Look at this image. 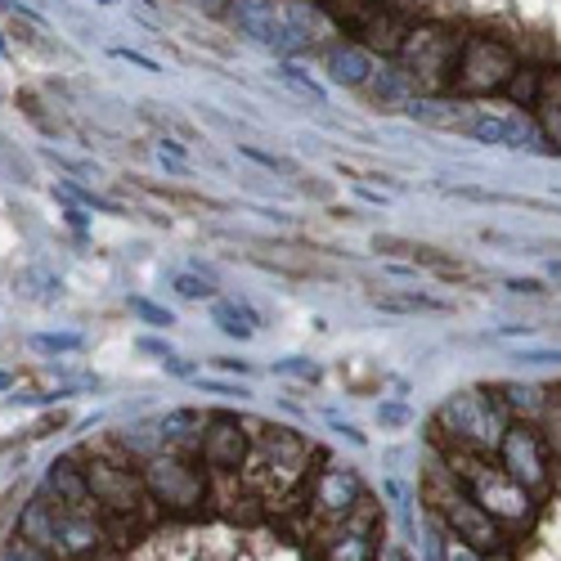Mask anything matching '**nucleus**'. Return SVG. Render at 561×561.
<instances>
[{
	"mask_svg": "<svg viewBox=\"0 0 561 561\" xmlns=\"http://www.w3.org/2000/svg\"><path fill=\"white\" fill-rule=\"evenodd\" d=\"M449 467L463 480V490L490 512L503 530H526L535 521V495L521 480H512L490 454H467V449H449Z\"/></svg>",
	"mask_w": 561,
	"mask_h": 561,
	"instance_id": "obj_1",
	"label": "nucleus"
},
{
	"mask_svg": "<svg viewBox=\"0 0 561 561\" xmlns=\"http://www.w3.org/2000/svg\"><path fill=\"white\" fill-rule=\"evenodd\" d=\"M306 463H310V444L302 436H292L283 427H256L252 423V449H247L243 476L260 499H279L292 485H302Z\"/></svg>",
	"mask_w": 561,
	"mask_h": 561,
	"instance_id": "obj_2",
	"label": "nucleus"
},
{
	"mask_svg": "<svg viewBox=\"0 0 561 561\" xmlns=\"http://www.w3.org/2000/svg\"><path fill=\"white\" fill-rule=\"evenodd\" d=\"M427 503L444 521V530L454 539H463L467 548H476L485 557L503 548V526L463 490V480L454 476V467H431L427 472Z\"/></svg>",
	"mask_w": 561,
	"mask_h": 561,
	"instance_id": "obj_3",
	"label": "nucleus"
},
{
	"mask_svg": "<svg viewBox=\"0 0 561 561\" xmlns=\"http://www.w3.org/2000/svg\"><path fill=\"white\" fill-rule=\"evenodd\" d=\"M508 414L499 395L485 391H459L454 400L440 404L436 414V431L449 440V449H467V454H499V440L508 431Z\"/></svg>",
	"mask_w": 561,
	"mask_h": 561,
	"instance_id": "obj_4",
	"label": "nucleus"
},
{
	"mask_svg": "<svg viewBox=\"0 0 561 561\" xmlns=\"http://www.w3.org/2000/svg\"><path fill=\"white\" fill-rule=\"evenodd\" d=\"M459 46L463 36L454 27L444 23H414L404 36V46L395 54V63L414 77L418 95H440L449 90V82H454V63H459Z\"/></svg>",
	"mask_w": 561,
	"mask_h": 561,
	"instance_id": "obj_5",
	"label": "nucleus"
},
{
	"mask_svg": "<svg viewBox=\"0 0 561 561\" xmlns=\"http://www.w3.org/2000/svg\"><path fill=\"white\" fill-rule=\"evenodd\" d=\"M521 68V54L499 41V36H463L459 46V63H454V82L449 90L463 99H485V95H503V86L512 82V72Z\"/></svg>",
	"mask_w": 561,
	"mask_h": 561,
	"instance_id": "obj_6",
	"label": "nucleus"
},
{
	"mask_svg": "<svg viewBox=\"0 0 561 561\" xmlns=\"http://www.w3.org/2000/svg\"><path fill=\"white\" fill-rule=\"evenodd\" d=\"M139 476L148 485V499L171 508V512H194L207 499V480L190 463V454H154Z\"/></svg>",
	"mask_w": 561,
	"mask_h": 561,
	"instance_id": "obj_7",
	"label": "nucleus"
},
{
	"mask_svg": "<svg viewBox=\"0 0 561 561\" xmlns=\"http://www.w3.org/2000/svg\"><path fill=\"white\" fill-rule=\"evenodd\" d=\"M499 467L521 480L530 495H544L548 485H552V454H548V444L539 436V427L530 423H508L503 440H499Z\"/></svg>",
	"mask_w": 561,
	"mask_h": 561,
	"instance_id": "obj_8",
	"label": "nucleus"
},
{
	"mask_svg": "<svg viewBox=\"0 0 561 561\" xmlns=\"http://www.w3.org/2000/svg\"><path fill=\"white\" fill-rule=\"evenodd\" d=\"M86 480H90V495L99 503L103 516H135L144 512L148 503V485L139 472H131L126 463H108V459H95L86 467Z\"/></svg>",
	"mask_w": 561,
	"mask_h": 561,
	"instance_id": "obj_9",
	"label": "nucleus"
},
{
	"mask_svg": "<svg viewBox=\"0 0 561 561\" xmlns=\"http://www.w3.org/2000/svg\"><path fill=\"white\" fill-rule=\"evenodd\" d=\"M230 19L243 36H252V41L275 50L279 59H292V54L306 50V36L275 10V0H230Z\"/></svg>",
	"mask_w": 561,
	"mask_h": 561,
	"instance_id": "obj_10",
	"label": "nucleus"
},
{
	"mask_svg": "<svg viewBox=\"0 0 561 561\" xmlns=\"http://www.w3.org/2000/svg\"><path fill=\"white\" fill-rule=\"evenodd\" d=\"M463 135L476 139V144H490V148H539V139H544L535 118H526V112L480 108V103H472V118H467Z\"/></svg>",
	"mask_w": 561,
	"mask_h": 561,
	"instance_id": "obj_11",
	"label": "nucleus"
},
{
	"mask_svg": "<svg viewBox=\"0 0 561 561\" xmlns=\"http://www.w3.org/2000/svg\"><path fill=\"white\" fill-rule=\"evenodd\" d=\"M378 557V508L364 495L346 521H337V530L324 544V561H373Z\"/></svg>",
	"mask_w": 561,
	"mask_h": 561,
	"instance_id": "obj_12",
	"label": "nucleus"
},
{
	"mask_svg": "<svg viewBox=\"0 0 561 561\" xmlns=\"http://www.w3.org/2000/svg\"><path fill=\"white\" fill-rule=\"evenodd\" d=\"M103 544V526L99 512H82V508H63L54 503V526H50V552L63 561H86L95 557Z\"/></svg>",
	"mask_w": 561,
	"mask_h": 561,
	"instance_id": "obj_13",
	"label": "nucleus"
},
{
	"mask_svg": "<svg viewBox=\"0 0 561 561\" xmlns=\"http://www.w3.org/2000/svg\"><path fill=\"white\" fill-rule=\"evenodd\" d=\"M364 499V485L355 472L346 467H319L315 480H310V508L319 521H328V526H337V521H346L355 512V503Z\"/></svg>",
	"mask_w": 561,
	"mask_h": 561,
	"instance_id": "obj_14",
	"label": "nucleus"
},
{
	"mask_svg": "<svg viewBox=\"0 0 561 561\" xmlns=\"http://www.w3.org/2000/svg\"><path fill=\"white\" fill-rule=\"evenodd\" d=\"M247 431L239 427V418H230V414H216V418H207V431H203V463L211 467V472H220V476H239L243 472V463H247Z\"/></svg>",
	"mask_w": 561,
	"mask_h": 561,
	"instance_id": "obj_15",
	"label": "nucleus"
},
{
	"mask_svg": "<svg viewBox=\"0 0 561 561\" xmlns=\"http://www.w3.org/2000/svg\"><path fill=\"white\" fill-rule=\"evenodd\" d=\"M404 112H408L414 122L431 126V131H463L467 118H472V99L444 95V90H440V95H414Z\"/></svg>",
	"mask_w": 561,
	"mask_h": 561,
	"instance_id": "obj_16",
	"label": "nucleus"
},
{
	"mask_svg": "<svg viewBox=\"0 0 561 561\" xmlns=\"http://www.w3.org/2000/svg\"><path fill=\"white\" fill-rule=\"evenodd\" d=\"M373 68H378V59H373V50L359 46V41H337V46L324 50V72H328L337 86L364 90L368 77H373Z\"/></svg>",
	"mask_w": 561,
	"mask_h": 561,
	"instance_id": "obj_17",
	"label": "nucleus"
},
{
	"mask_svg": "<svg viewBox=\"0 0 561 561\" xmlns=\"http://www.w3.org/2000/svg\"><path fill=\"white\" fill-rule=\"evenodd\" d=\"M408 27H414V23H404L395 10L378 5V10H373V19H368L355 36H359V46H368L373 54L395 59V54H400V46H404V36H408Z\"/></svg>",
	"mask_w": 561,
	"mask_h": 561,
	"instance_id": "obj_18",
	"label": "nucleus"
},
{
	"mask_svg": "<svg viewBox=\"0 0 561 561\" xmlns=\"http://www.w3.org/2000/svg\"><path fill=\"white\" fill-rule=\"evenodd\" d=\"M368 99L378 103L382 112H391V108H408V99L418 95V86H414V77H408V72L395 63V68H373V77H368Z\"/></svg>",
	"mask_w": 561,
	"mask_h": 561,
	"instance_id": "obj_19",
	"label": "nucleus"
},
{
	"mask_svg": "<svg viewBox=\"0 0 561 561\" xmlns=\"http://www.w3.org/2000/svg\"><path fill=\"white\" fill-rule=\"evenodd\" d=\"M530 118L539 126V135L561 148V68H544V86H539V99L530 108Z\"/></svg>",
	"mask_w": 561,
	"mask_h": 561,
	"instance_id": "obj_20",
	"label": "nucleus"
},
{
	"mask_svg": "<svg viewBox=\"0 0 561 561\" xmlns=\"http://www.w3.org/2000/svg\"><path fill=\"white\" fill-rule=\"evenodd\" d=\"M50 490L59 495L63 508H82V512H99L95 495H90V480H86V467L77 463H54L50 467ZM103 516V512H99Z\"/></svg>",
	"mask_w": 561,
	"mask_h": 561,
	"instance_id": "obj_21",
	"label": "nucleus"
},
{
	"mask_svg": "<svg viewBox=\"0 0 561 561\" xmlns=\"http://www.w3.org/2000/svg\"><path fill=\"white\" fill-rule=\"evenodd\" d=\"M495 395H499V404H503V414L512 418V423H539V414H544V400H548V391L544 387H526V382H499V387H490Z\"/></svg>",
	"mask_w": 561,
	"mask_h": 561,
	"instance_id": "obj_22",
	"label": "nucleus"
},
{
	"mask_svg": "<svg viewBox=\"0 0 561 561\" xmlns=\"http://www.w3.org/2000/svg\"><path fill=\"white\" fill-rule=\"evenodd\" d=\"M203 431H207V418L203 414H194V408H175V414L162 418L158 440L162 444H175V449H203Z\"/></svg>",
	"mask_w": 561,
	"mask_h": 561,
	"instance_id": "obj_23",
	"label": "nucleus"
},
{
	"mask_svg": "<svg viewBox=\"0 0 561 561\" xmlns=\"http://www.w3.org/2000/svg\"><path fill=\"white\" fill-rule=\"evenodd\" d=\"M368 302L387 315H444L449 310L444 302H436L427 292H373Z\"/></svg>",
	"mask_w": 561,
	"mask_h": 561,
	"instance_id": "obj_24",
	"label": "nucleus"
},
{
	"mask_svg": "<svg viewBox=\"0 0 561 561\" xmlns=\"http://www.w3.org/2000/svg\"><path fill=\"white\" fill-rule=\"evenodd\" d=\"M211 324H216L224 337H239V342H247L252 328H256L260 319H256V310L243 306V302H216V306H211Z\"/></svg>",
	"mask_w": 561,
	"mask_h": 561,
	"instance_id": "obj_25",
	"label": "nucleus"
},
{
	"mask_svg": "<svg viewBox=\"0 0 561 561\" xmlns=\"http://www.w3.org/2000/svg\"><path fill=\"white\" fill-rule=\"evenodd\" d=\"M382 0H319V10L337 23V27H346V32H359L368 19H373V10H378Z\"/></svg>",
	"mask_w": 561,
	"mask_h": 561,
	"instance_id": "obj_26",
	"label": "nucleus"
},
{
	"mask_svg": "<svg viewBox=\"0 0 561 561\" xmlns=\"http://www.w3.org/2000/svg\"><path fill=\"white\" fill-rule=\"evenodd\" d=\"M50 526H54V503L32 499V508L23 512V539L36 548H50Z\"/></svg>",
	"mask_w": 561,
	"mask_h": 561,
	"instance_id": "obj_27",
	"label": "nucleus"
},
{
	"mask_svg": "<svg viewBox=\"0 0 561 561\" xmlns=\"http://www.w3.org/2000/svg\"><path fill=\"white\" fill-rule=\"evenodd\" d=\"M539 86H544V68H526V63H521V68L512 72V82L503 86V95L512 99V108H535Z\"/></svg>",
	"mask_w": 561,
	"mask_h": 561,
	"instance_id": "obj_28",
	"label": "nucleus"
},
{
	"mask_svg": "<svg viewBox=\"0 0 561 561\" xmlns=\"http://www.w3.org/2000/svg\"><path fill=\"white\" fill-rule=\"evenodd\" d=\"M539 436L548 444V454L561 459V387H548V400H544V414H539Z\"/></svg>",
	"mask_w": 561,
	"mask_h": 561,
	"instance_id": "obj_29",
	"label": "nucleus"
},
{
	"mask_svg": "<svg viewBox=\"0 0 561 561\" xmlns=\"http://www.w3.org/2000/svg\"><path fill=\"white\" fill-rule=\"evenodd\" d=\"M19 292L32 296V302H59L63 283H59L50 270H23V275H19Z\"/></svg>",
	"mask_w": 561,
	"mask_h": 561,
	"instance_id": "obj_30",
	"label": "nucleus"
},
{
	"mask_svg": "<svg viewBox=\"0 0 561 561\" xmlns=\"http://www.w3.org/2000/svg\"><path fill=\"white\" fill-rule=\"evenodd\" d=\"M275 77H279L283 86H292L296 95H306V99H315V103H324V86H319L315 77H306V72H302V68H296V63H283V68L275 72Z\"/></svg>",
	"mask_w": 561,
	"mask_h": 561,
	"instance_id": "obj_31",
	"label": "nucleus"
},
{
	"mask_svg": "<svg viewBox=\"0 0 561 561\" xmlns=\"http://www.w3.org/2000/svg\"><path fill=\"white\" fill-rule=\"evenodd\" d=\"M32 346L36 351H50V355H72V351H82V337L77 332H36Z\"/></svg>",
	"mask_w": 561,
	"mask_h": 561,
	"instance_id": "obj_32",
	"label": "nucleus"
},
{
	"mask_svg": "<svg viewBox=\"0 0 561 561\" xmlns=\"http://www.w3.org/2000/svg\"><path fill=\"white\" fill-rule=\"evenodd\" d=\"M131 310H135L144 324H154V328H171V324H175V315L162 310V306H154L148 296H131Z\"/></svg>",
	"mask_w": 561,
	"mask_h": 561,
	"instance_id": "obj_33",
	"label": "nucleus"
},
{
	"mask_svg": "<svg viewBox=\"0 0 561 561\" xmlns=\"http://www.w3.org/2000/svg\"><path fill=\"white\" fill-rule=\"evenodd\" d=\"M171 283H175L180 296H190V302H207V296H216V288L207 279H198V275H175Z\"/></svg>",
	"mask_w": 561,
	"mask_h": 561,
	"instance_id": "obj_34",
	"label": "nucleus"
},
{
	"mask_svg": "<svg viewBox=\"0 0 561 561\" xmlns=\"http://www.w3.org/2000/svg\"><path fill=\"white\" fill-rule=\"evenodd\" d=\"M275 373H288V378L315 382V378H319V364H310V359H275Z\"/></svg>",
	"mask_w": 561,
	"mask_h": 561,
	"instance_id": "obj_35",
	"label": "nucleus"
},
{
	"mask_svg": "<svg viewBox=\"0 0 561 561\" xmlns=\"http://www.w3.org/2000/svg\"><path fill=\"white\" fill-rule=\"evenodd\" d=\"M243 158H252V162H260V167H270V171H283V175H296V162L275 158V154H260V148H247V144H243Z\"/></svg>",
	"mask_w": 561,
	"mask_h": 561,
	"instance_id": "obj_36",
	"label": "nucleus"
},
{
	"mask_svg": "<svg viewBox=\"0 0 561 561\" xmlns=\"http://www.w3.org/2000/svg\"><path fill=\"white\" fill-rule=\"evenodd\" d=\"M378 423L382 427H404L408 423V408L404 404H378Z\"/></svg>",
	"mask_w": 561,
	"mask_h": 561,
	"instance_id": "obj_37",
	"label": "nucleus"
},
{
	"mask_svg": "<svg viewBox=\"0 0 561 561\" xmlns=\"http://www.w3.org/2000/svg\"><path fill=\"white\" fill-rule=\"evenodd\" d=\"M508 292H516V296H544L548 288H544L539 279H512V283H508Z\"/></svg>",
	"mask_w": 561,
	"mask_h": 561,
	"instance_id": "obj_38",
	"label": "nucleus"
},
{
	"mask_svg": "<svg viewBox=\"0 0 561 561\" xmlns=\"http://www.w3.org/2000/svg\"><path fill=\"white\" fill-rule=\"evenodd\" d=\"M112 54H118V59H131L135 68H144V72H158V63L154 59H144V54H135V50H112Z\"/></svg>",
	"mask_w": 561,
	"mask_h": 561,
	"instance_id": "obj_39",
	"label": "nucleus"
},
{
	"mask_svg": "<svg viewBox=\"0 0 561 561\" xmlns=\"http://www.w3.org/2000/svg\"><path fill=\"white\" fill-rule=\"evenodd\" d=\"M521 359H530V364H557V359H561V351H526Z\"/></svg>",
	"mask_w": 561,
	"mask_h": 561,
	"instance_id": "obj_40",
	"label": "nucleus"
},
{
	"mask_svg": "<svg viewBox=\"0 0 561 561\" xmlns=\"http://www.w3.org/2000/svg\"><path fill=\"white\" fill-rule=\"evenodd\" d=\"M162 364H167V368H171V373H175V378H190V373H194V368H190V364H184V359H175V355H167V359H162Z\"/></svg>",
	"mask_w": 561,
	"mask_h": 561,
	"instance_id": "obj_41",
	"label": "nucleus"
},
{
	"mask_svg": "<svg viewBox=\"0 0 561 561\" xmlns=\"http://www.w3.org/2000/svg\"><path fill=\"white\" fill-rule=\"evenodd\" d=\"M198 5H203L207 14H224V10H230V0H198Z\"/></svg>",
	"mask_w": 561,
	"mask_h": 561,
	"instance_id": "obj_42",
	"label": "nucleus"
},
{
	"mask_svg": "<svg viewBox=\"0 0 561 561\" xmlns=\"http://www.w3.org/2000/svg\"><path fill=\"white\" fill-rule=\"evenodd\" d=\"M207 391H216V395H247L243 387H220V382H207Z\"/></svg>",
	"mask_w": 561,
	"mask_h": 561,
	"instance_id": "obj_43",
	"label": "nucleus"
},
{
	"mask_svg": "<svg viewBox=\"0 0 561 561\" xmlns=\"http://www.w3.org/2000/svg\"><path fill=\"white\" fill-rule=\"evenodd\" d=\"M68 224L72 230H86V211H68Z\"/></svg>",
	"mask_w": 561,
	"mask_h": 561,
	"instance_id": "obj_44",
	"label": "nucleus"
},
{
	"mask_svg": "<svg viewBox=\"0 0 561 561\" xmlns=\"http://www.w3.org/2000/svg\"><path fill=\"white\" fill-rule=\"evenodd\" d=\"M216 364H220V368H234V373H247V364H243V359H224V355H220Z\"/></svg>",
	"mask_w": 561,
	"mask_h": 561,
	"instance_id": "obj_45",
	"label": "nucleus"
},
{
	"mask_svg": "<svg viewBox=\"0 0 561 561\" xmlns=\"http://www.w3.org/2000/svg\"><path fill=\"white\" fill-rule=\"evenodd\" d=\"M14 387V373H0V391H10Z\"/></svg>",
	"mask_w": 561,
	"mask_h": 561,
	"instance_id": "obj_46",
	"label": "nucleus"
},
{
	"mask_svg": "<svg viewBox=\"0 0 561 561\" xmlns=\"http://www.w3.org/2000/svg\"><path fill=\"white\" fill-rule=\"evenodd\" d=\"M10 54V46H5V36H0V59H5Z\"/></svg>",
	"mask_w": 561,
	"mask_h": 561,
	"instance_id": "obj_47",
	"label": "nucleus"
},
{
	"mask_svg": "<svg viewBox=\"0 0 561 561\" xmlns=\"http://www.w3.org/2000/svg\"><path fill=\"white\" fill-rule=\"evenodd\" d=\"M552 279H561V260H552Z\"/></svg>",
	"mask_w": 561,
	"mask_h": 561,
	"instance_id": "obj_48",
	"label": "nucleus"
}]
</instances>
